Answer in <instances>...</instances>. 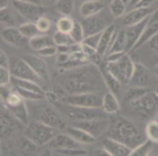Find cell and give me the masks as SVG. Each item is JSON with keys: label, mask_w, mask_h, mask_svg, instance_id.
Wrapping results in <instances>:
<instances>
[{"label": "cell", "mask_w": 158, "mask_h": 156, "mask_svg": "<svg viewBox=\"0 0 158 156\" xmlns=\"http://www.w3.org/2000/svg\"><path fill=\"white\" fill-rule=\"evenodd\" d=\"M103 76L100 69H96L92 65L73 72L65 82V90L69 94L82 92H100L103 90ZM106 86V84H104Z\"/></svg>", "instance_id": "1"}, {"label": "cell", "mask_w": 158, "mask_h": 156, "mask_svg": "<svg viewBox=\"0 0 158 156\" xmlns=\"http://www.w3.org/2000/svg\"><path fill=\"white\" fill-rule=\"evenodd\" d=\"M108 130H110V137L126 144L131 149H134L135 147H138L139 144L145 141L141 132L136 129V126L123 117L115 118L110 124Z\"/></svg>", "instance_id": "2"}, {"label": "cell", "mask_w": 158, "mask_h": 156, "mask_svg": "<svg viewBox=\"0 0 158 156\" xmlns=\"http://www.w3.org/2000/svg\"><path fill=\"white\" fill-rule=\"evenodd\" d=\"M132 113L139 119H152L153 115L158 113V96L156 92L147 91L145 95H142L139 99L130 103Z\"/></svg>", "instance_id": "3"}, {"label": "cell", "mask_w": 158, "mask_h": 156, "mask_svg": "<svg viewBox=\"0 0 158 156\" xmlns=\"http://www.w3.org/2000/svg\"><path fill=\"white\" fill-rule=\"evenodd\" d=\"M62 111L66 118H69L70 121L74 122L107 118V115H108L107 111L102 110V107H81V106H72V105H66L62 109Z\"/></svg>", "instance_id": "4"}, {"label": "cell", "mask_w": 158, "mask_h": 156, "mask_svg": "<svg viewBox=\"0 0 158 156\" xmlns=\"http://www.w3.org/2000/svg\"><path fill=\"white\" fill-rule=\"evenodd\" d=\"M57 135V129L41 121H33L27 125L26 136L37 145H48L50 140Z\"/></svg>", "instance_id": "5"}, {"label": "cell", "mask_w": 158, "mask_h": 156, "mask_svg": "<svg viewBox=\"0 0 158 156\" xmlns=\"http://www.w3.org/2000/svg\"><path fill=\"white\" fill-rule=\"evenodd\" d=\"M106 68L123 84H128L134 72L135 63L130 59L128 54H124L118 61H106Z\"/></svg>", "instance_id": "6"}, {"label": "cell", "mask_w": 158, "mask_h": 156, "mask_svg": "<svg viewBox=\"0 0 158 156\" xmlns=\"http://www.w3.org/2000/svg\"><path fill=\"white\" fill-rule=\"evenodd\" d=\"M64 103L72 106L81 107H102L103 94L102 92H82V94H69L64 98Z\"/></svg>", "instance_id": "7"}, {"label": "cell", "mask_w": 158, "mask_h": 156, "mask_svg": "<svg viewBox=\"0 0 158 156\" xmlns=\"http://www.w3.org/2000/svg\"><path fill=\"white\" fill-rule=\"evenodd\" d=\"M12 7L20 16L26 18L30 22H35L41 16L45 15L46 8L41 4H34V3H26V2H19V0H12Z\"/></svg>", "instance_id": "8"}, {"label": "cell", "mask_w": 158, "mask_h": 156, "mask_svg": "<svg viewBox=\"0 0 158 156\" xmlns=\"http://www.w3.org/2000/svg\"><path fill=\"white\" fill-rule=\"evenodd\" d=\"M156 84L153 79V75L142 63H135V68L132 72V76L128 82V86L131 87H141V88H149Z\"/></svg>", "instance_id": "9"}, {"label": "cell", "mask_w": 158, "mask_h": 156, "mask_svg": "<svg viewBox=\"0 0 158 156\" xmlns=\"http://www.w3.org/2000/svg\"><path fill=\"white\" fill-rule=\"evenodd\" d=\"M11 74H12L14 78H18V79L33 80V82H37V83H39V80H41V78L38 76V74L30 67V64H28L24 59L14 61V64L11 67Z\"/></svg>", "instance_id": "10"}, {"label": "cell", "mask_w": 158, "mask_h": 156, "mask_svg": "<svg viewBox=\"0 0 158 156\" xmlns=\"http://www.w3.org/2000/svg\"><path fill=\"white\" fill-rule=\"evenodd\" d=\"M158 8V7H146V8H132L131 11L126 12L123 18H122V23H123L124 27L132 26V25H136L139 22H142L143 19L149 18L152 14Z\"/></svg>", "instance_id": "11"}, {"label": "cell", "mask_w": 158, "mask_h": 156, "mask_svg": "<svg viewBox=\"0 0 158 156\" xmlns=\"http://www.w3.org/2000/svg\"><path fill=\"white\" fill-rule=\"evenodd\" d=\"M76 126L87 130L92 136L99 137V136H102L104 132H107V130L110 129V122L107 118H100V119H91V121L77 122Z\"/></svg>", "instance_id": "12"}, {"label": "cell", "mask_w": 158, "mask_h": 156, "mask_svg": "<svg viewBox=\"0 0 158 156\" xmlns=\"http://www.w3.org/2000/svg\"><path fill=\"white\" fill-rule=\"evenodd\" d=\"M147 22H149V18H146V19H143L142 22H139V23H136V25L124 27L126 39H127V52L128 50H132L135 48L136 42L139 41V38H141L143 30H145Z\"/></svg>", "instance_id": "13"}, {"label": "cell", "mask_w": 158, "mask_h": 156, "mask_svg": "<svg viewBox=\"0 0 158 156\" xmlns=\"http://www.w3.org/2000/svg\"><path fill=\"white\" fill-rule=\"evenodd\" d=\"M38 121L48 124L50 126L56 129H61L64 128V121L61 118V115L58 114V111H56L53 107H44L41 109V111L38 113Z\"/></svg>", "instance_id": "14"}, {"label": "cell", "mask_w": 158, "mask_h": 156, "mask_svg": "<svg viewBox=\"0 0 158 156\" xmlns=\"http://www.w3.org/2000/svg\"><path fill=\"white\" fill-rule=\"evenodd\" d=\"M103 147L106 148V151L110 154V156H130L132 151L130 147H127L126 144L112 139V137L104 139Z\"/></svg>", "instance_id": "15"}, {"label": "cell", "mask_w": 158, "mask_h": 156, "mask_svg": "<svg viewBox=\"0 0 158 156\" xmlns=\"http://www.w3.org/2000/svg\"><path fill=\"white\" fill-rule=\"evenodd\" d=\"M48 145L52 148V149L56 151V149H66V148H80L81 144L77 143V141L68 133V135H56L50 140V143Z\"/></svg>", "instance_id": "16"}, {"label": "cell", "mask_w": 158, "mask_h": 156, "mask_svg": "<svg viewBox=\"0 0 158 156\" xmlns=\"http://www.w3.org/2000/svg\"><path fill=\"white\" fill-rule=\"evenodd\" d=\"M81 25H82V27H84L85 37H87V35H91V34H96V33H102L104 29L107 27L104 19L99 18L98 15L84 18V22H81Z\"/></svg>", "instance_id": "17"}, {"label": "cell", "mask_w": 158, "mask_h": 156, "mask_svg": "<svg viewBox=\"0 0 158 156\" xmlns=\"http://www.w3.org/2000/svg\"><path fill=\"white\" fill-rule=\"evenodd\" d=\"M115 34H116V31H115V26L114 25H110V26H107L106 29L103 30L102 33V38H100V42H99V46H98V52L100 56H106L107 52H108L111 43H112L114 38H115Z\"/></svg>", "instance_id": "18"}, {"label": "cell", "mask_w": 158, "mask_h": 156, "mask_svg": "<svg viewBox=\"0 0 158 156\" xmlns=\"http://www.w3.org/2000/svg\"><path fill=\"white\" fill-rule=\"evenodd\" d=\"M104 8V3L102 0H85L80 6V15L82 18H89L99 15Z\"/></svg>", "instance_id": "19"}, {"label": "cell", "mask_w": 158, "mask_h": 156, "mask_svg": "<svg viewBox=\"0 0 158 156\" xmlns=\"http://www.w3.org/2000/svg\"><path fill=\"white\" fill-rule=\"evenodd\" d=\"M23 59L26 60L28 64H30V67L33 68L35 72H37L39 78L48 80V79H49V71H48V65H46L44 59L37 57V56H31V54H26Z\"/></svg>", "instance_id": "20"}, {"label": "cell", "mask_w": 158, "mask_h": 156, "mask_svg": "<svg viewBox=\"0 0 158 156\" xmlns=\"http://www.w3.org/2000/svg\"><path fill=\"white\" fill-rule=\"evenodd\" d=\"M100 72H102L104 84H106V87L108 88V91L114 92V94H118V92H119L123 83H122L119 79L115 78V76L106 68V65H100Z\"/></svg>", "instance_id": "21"}, {"label": "cell", "mask_w": 158, "mask_h": 156, "mask_svg": "<svg viewBox=\"0 0 158 156\" xmlns=\"http://www.w3.org/2000/svg\"><path fill=\"white\" fill-rule=\"evenodd\" d=\"M66 132L69 133V135L73 137L77 143H80L81 145L92 144V143H95V140H96L95 136H92L89 132H87V130H84L81 128H78V126H70V128L66 129Z\"/></svg>", "instance_id": "22"}, {"label": "cell", "mask_w": 158, "mask_h": 156, "mask_svg": "<svg viewBox=\"0 0 158 156\" xmlns=\"http://www.w3.org/2000/svg\"><path fill=\"white\" fill-rule=\"evenodd\" d=\"M2 38L4 39L6 42L11 43V45H20L23 42V34L20 33L19 27H3L2 30Z\"/></svg>", "instance_id": "23"}, {"label": "cell", "mask_w": 158, "mask_h": 156, "mask_svg": "<svg viewBox=\"0 0 158 156\" xmlns=\"http://www.w3.org/2000/svg\"><path fill=\"white\" fill-rule=\"evenodd\" d=\"M120 52H127V39H126V31L124 29H120L119 31L115 34V38L112 43H111L108 52L110 53H120Z\"/></svg>", "instance_id": "24"}, {"label": "cell", "mask_w": 158, "mask_h": 156, "mask_svg": "<svg viewBox=\"0 0 158 156\" xmlns=\"http://www.w3.org/2000/svg\"><path fill=\"white\" fill-rule=\"evenodd\" d=\"M102 109L104 111H107L108 114H115L119 111L120 109V105H119V100H118L116 95L111 91H107L103 94V106Z\"/></svg>", "instance_id": "25"}, {"label": "cell", "mask_w": 158, "mask_h": 156, "mask_svg": "<svg viewBox=\"0 0 158 156\" xmlns=\"http://www.w3.org/2000/svg\"><path fill=\"white\" fill-rule=\"evenodd\" d=\"M12 83L14 87L18 90H26V91H33V92H38V94H44V90L41 88L39 83L33 82V80H24V79H18L12 76Z\"/></svg>", "instance_id": "26"}, {"label": "cell", "mask_w": 158, "mask_h": 156, "mask_svg": "<svg viewBox=\"0 0 158 156\" xmlns=\"http://www.w3.org/2000/svg\"><path fill=\"white\" fill-rule=\"evenodd\" d=\"M7 109H8L10 113H11L19 122H22V124H27L28 122V111L26 109V105H24V100L14 105V106L7 107Z\"/></svg>", "instance_id": "27"}, {"label": "cell", "mask_w": 158, "mask_h": 156, "mask_svg": "<svg viewBox=\"0 0 158 156\" xmlns=\"http://www.w3.org/2000/svg\"><path fill=\"white\" fill-rule=\"evenodd\" d=\"M52 45H56L54 39L48 37V35H37V37L30 39L31 49L37 50V52L41 50V49H44V48H48V46H52Z\"/></svg>", "instance_id": "28"}, {"label": "cell", "mask_w": 158, "mask_h": 156, "mask_svg": "<svg viewBox=\"0 0 158 156\" xmlns=\"http://www.w3.org/2000/svg\"><path fill=\"white\" fill-rule=\"evenodd\" d=\"M19 30L23 34V37L28 38V39L37 37V35H39V33H41L38 30L37 23H35V22H27V23H22L19 26Z\"/></svg>", "instance_id": "29"}, {"label": "cell", "mask_w": 158, "mask_h": 156, "mask_svg": "<svg viewBox=\"0 0 158 156\" xmlns=\"http://www.w3.org/2000/svg\"><path fill=\"white\" fill-rule=\"evenodd\" d=\"M145 135H146V139L153 141L154 144H158V121L157 119H150L146 124Z\"/></svg>", "instance_id": "30"}, {"label": "cell", "mask_w": 158, "mask_h": 156, "mask_svg": "<svg viewBox=\"0 0 158 156\" xmlns=\"http://www.w3.org/2000/svg\"><path fill=\"white\" fill-rule=\"evenodd\" d=\"M153 141H150L149 139L145 140L143 143H141L138 147H135L134 149L131 151V156H147L152 155L153 151Z\"/></svg>", "instance_id": "31"}, {"label": "cell", "mask_w": 158, "mask_h": 156, "mask_svg": "<svg viewBox=\"0 0 158 156\" xmlns=\"http://www.w3.org/2000/svg\"><path fill=\"white\" fill-rule=\"evenodd\" d=\"M56 10L58 11L61 15L69 16L74 10V2L73 0H58L56 3Z\"/></svg>", "instance_id": "32"}, {"label": "cell", "mask_w": 158, "mask_h": 156, "mask_svg": "<svg viewBox=\"0 0 158 156\" xmlns=\"http://www.w3.org/2000/svg\"><path fill=\"white\" fill-rule=\"evenodd\" d=\"M126 8H127V4L122 0H111L110 3V11L112 14V16L119 18L123 16L126 14Z\"/></svg>", "instance_id": "33"}, {"label": "cell", "mask_w": 158, "mask_h": 156, "mask_svg": "<svg viewBox=\"0 0 158 156\" xmlns=\"http://www.w3.org/2000/svg\"><path fill=\"white\" fill-rule=\"evenodd\" d=\"M74 26V20L72 19L70 16H61L58 20H57V30L61 33H68L70 34L72 29Z\"/></svg>", "instance_id": "34"}, {"label": "cell", "mask_w": 158, "mask_h": 156, "mask_svg": "<svg viewBox=\"0 0 158 156\" xmlns=\"http://www.w3.org/2000/svg\"><path fill=\"white\" fill-rule=\"evenodd\" d=\"M53 39H54V43L56 46H61V45H73V43H76L73 41V38H72L70 34H68V33H61L57 30L54 33V35H53Z\"/></svg>", "instance_id": "35"}, {"label": "cell", "mask_w": 158, "mask_h": 156, "mask_svg": "<svg viewBox=\"0 0 158 156\" xmlns=\"http://www.w3.org/2000/svg\"><path fill=\"white\" fill-rule=\"evenodd\" d=\"M70 35L76 43H82V41H84V38H85V31H84V27H82L81 22H74V26L70 31Z\"/></svg>", "instance_id": "36"}, {"label": "cell", "mask_w": 158, "mask_h": 156, "mask_svg": "<svg viewBox=\"0 0 158 156\" xmlns=\"http://www.w3.org/2000/svg\"><path fill=\"white\" fill-rule=\"evenodd\" d=\"M149 91L147 88H141V87H131L130 90H128V92L126 94V99H127L128 103L134 102V100L139 99L142 95H145V94Z\"/></svg>", "instance_id": "37"}, {"label": "cell", "mask_w": 158, "mask_h": 156, "mask_svg": "<svg viewBox=\"0 0 158 156\" xmlns=\"http://www.w3.org/2000/svg\"><path fill=\"white\" fill-rule=\"evenodd\" d=\"M0 22L3 27H15V18L7 10H0Z\"/></svg>", "instance_id": "38"}, {"label": "cell", "mask_w": 158, "mask_h": 156, "mask_svg": "<svg viewBox=\"0 0 158 156\" xmlns=\"http://www.w3.org/2000/svg\"><path fill=\"white\" fill-rule=\"evenodd\" d=\"M102 33H103V31H102ZM102 33H96V34L87 35V37L84 38V41H82V43H84V45L91 46V48H93V49L98 50V46H99L100 38H102Z\"/></svg>", "instance_id": "39"}, {"label": "cell", "mask_w": 158, "mask_h": 156, "mask_svg": "<svg viewBox=\"0 0 158 156\" xmlns=\"http://www.w3.org/2000/svg\"><path fill=\"white\" fill-rule=\"evenodd\" d=\"M35 23H37V27H38V30L41 33H48L50 29H52V20H50L48 16H45V15L35 20Z\"/></svg>", "instance_id": "40"}, {"label": "cell", "mask_w": 158, "mask_h": 156, "mask_svg": "<svg viewBox=\"0 0 158 156\" xmlns=\"http://www.w3.org/2000/svg\"><path fill=\"white\" fill-rule=\"evenodd\" d=\"M11 82H12V74H11V69H8V68H3V67H0V86L10 84Z\"/></svg>", "instance_id": "41"}, {"label": "cell", "mask_w": 158, "mask_h": 156, "mask_svg": "<svg viewBox=\"0 0 158 156\" xmlns=\"http://www.w3.org/2000/svg\"><path fill=\"white\" fill-rule=\"evenodd\" d=\"M56 53H58L56 45H52V46H48V48H44V49L38 50V54L39 56H42V57H52V56H54Z\"/></svg>", "instance_id": "42"}, {"label": "cell", "mask_w": 158, "mask_h": 156, "mask_svg": "<svg viewBox=\"0 0 158 156\" xmlns=\"http://www.w3.org/2000/svg\"><path fill=\"white\" fill-rule=\"evenodd\" d=\"M0 67L11 69V63H10V59L4 50H0Z\"/></svg>", "instance_id": "43"}, {"label": "cell", "mask_w": 158, "mask_h": 156, "mask_svg": "<svg viewBox=\"0 0 158 156\" xmlns=\"http://www.w3.org/2000/svg\"><path fill=\"white\" fill-rule=\"evenodd\" d=\"M126 54V52H120V53H110L104 56V60L106 61H118L120 57H123Z\"/></svg>", "instance_id": "44"}, {"label": "cell", "mask_w": 158, "mask_h": 156, "mask_svg": "<svg viewBox=\"0 0 158 156\" xmlns=\"http://www.w3.org/2000/svg\"><path fill=\"white\" fill-rule=\"evenodd\" d=\"M70 59V54H66V53H58V56H57V64L61 65L64 63H66L68 60Z\"/></svg>", "instance_id": "45"}, {"label": "cell", "mask_w": 158, "mask_h": 156, "mask_svg": "<svg viewBox=\"0 0 158 156\" xmlns=\"http://www.w3.org/2000/svg\"><path fill=\"white\" fill-rule=\"evenodd\" d=\"M149 45H150V48H152L153 50H156V52H158V33L154 37L149 41Z\"/></svg>", "instance_id": "46"}, {"label": "cell", "mask_w": 158, "mask_h": 156, "mask_svg": "<svg viewBox=\"0 0 158 156\" xmlns=\"http://www.w3.org/2000/svg\"><path fill=\"white\" fill-rule=\"evenodd\" d=\"M149 22L150 23H158V8L149 16Z\"/></svg>", "instance_id": "47"}, {"label": "cell", "mask_w": 158, "mask_h": 156, "mask_svg": "<svg viewBox=\"0 0 158 156\" xmlns=\"http://www.w3.org/2000/svg\"><path fill=\"white\" fill-rule=\"evenodd\" d=\"M46 96L49 98V100H50L52 103H57V102H58V99H57V95H56V94H53L52 91L46 92Z\"/></svg>", "instance_id": "48"}, {"label": "cell", "mask_w": 158, "mask_h": 156, "mask_svg": "<svg viewBox=\"0 0 158 156\" xmlns=\"http://www.w3.org/2000/svg\"><path fill=\"white\" fill-rule=\"evenodd\" d=\"M10 6V0H0V10H7Z\"/></svg>", "instance_id": "49"}, {"label": "cell", "mask_w": 158, "mask_h": 156, "mask_svg": "<svg viewBox=\"0 0 158 156\" xmlns=\"http://www.w3.org/2000/svg\"><path fill=\"white\" fill-rule=\"evenodd\" d=\"M19 2H26V3H34V4H41L42 0H19Z\"/></svg>", "instance_id": "50"}, {"label": "cell", "mask_w": 158, "mask_h": 156, "mask_svg": "<svg viewBox=\"0 0 158 156\" xmlns=\"http://www.w3.org/2000/svg\"><path fill=\"white\" fill-rule=\"evenodd\" d=\"M139 2H141V0H130V4H128V6L134 8V7H135V4H136V3H139Z\"/></svg>", "instance_id": "51"}, {"label": "cell", "mask_w": 158, "mask_h": 156, "mask_svg": "<svg viewBox=\"0 0 158 156\" xmlns=\"http://www.w3.org/2000/svg\"><path fill=\"white\" fill-rule=\"evenodd\" d=\"M42 2H45L46 4H54V3H57L58 0H42Z\"/></svg>", "instance_id": "52"}, {"label": "cell", "mask_w": 158, "mask_h": 156, "mask_svg": "<svg viewBox=\"0 0 158 156\" xmlns=\"http://www.w3.org/2000/svg\"><path fill=\"white\" fill-rule=\"evenodd\" d=\"M153 74L156 75V78L158 79V64L156 65V67H154V71H153Z\"/></svg>", "instance_id": "53"}, {"label": "cell", "mask_w": 158, "mask_h": 156, "mask_svg": "<svg viewBox=\"0 0 158 156\" xmlns=\"http://www.w3.org/2000/svg\"><path fill=\"white\" fill-rule=\"evenodd\" d=\"M154 92H156V95H157V96H158V86H157V87H156V90H154Z\"/></svg>", "instance_id": "54"}, {"label": "cell", "mask_w": 158, "mask_h": 156, "mask_svg": "<svg viewBox=\"0 0 158 156\" xmlns=\"http://www.w3.org/2000/svg\"><path fill=\"white\" fill-rule=\"evenodd\" d=\"M122 2H124V3H126V4H127V6H128V4H130V0H122Z\"/></svg>", "instance_id": "55"}, {"label": "cell", "mask_w": 158, "mask_h": 156, "mask_svg": "<svg viewBox=\"0 0 158 156\" xmlns=\"http://www.w3.org/2000/svg\"><path fill=\"white\" fill-rule=\"evenodd\" d=\"M157 121H158V117H157Z\"/></svg>", "instance_id": "56"}]
</instances>
